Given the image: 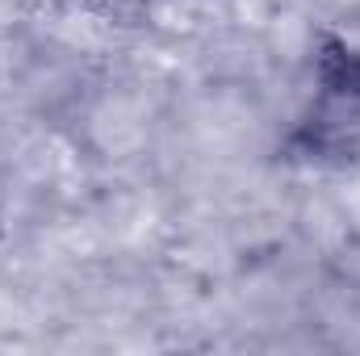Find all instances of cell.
<instances>
[{"mask_svg": "<svg viewBox=\"0 0 360 356\" xmlns=\"http://www.w3.org/2000/svg\"><path fill=\"white\" fill-rule=\"evenodd\" d=\"M289 143L310 164H348L360 155V46L327 42L314 55V89Z\"/></svg>", "mask_w": 360, "mask_h": 356, "instance_id": "obj_1", "label": "cell"}]
</instances>
